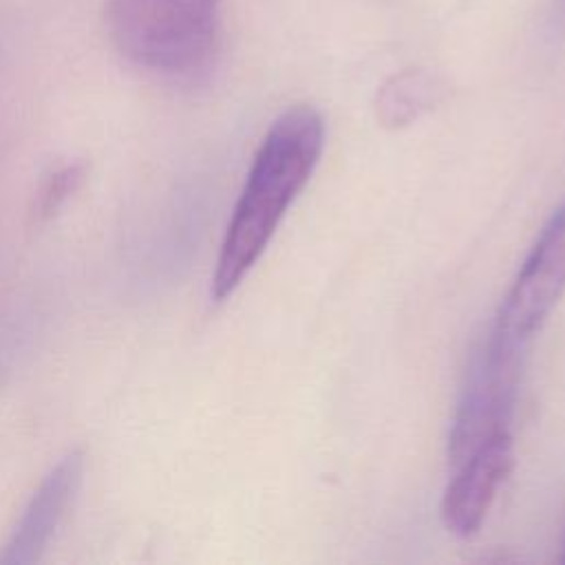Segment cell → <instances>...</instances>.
<instances>
[{
  "mask_svg": "<svg viewBox=\"0 0 565 565\" xmlns=\"http://www.w3.org/2000/svg\"><path fill=\"white\" fill-rule=\"evenodd\" d=\"M324 148V119L309 104L289 106L265 132L232 210L212 274L225 300L265 254L287 210L311 179Z\"/></svg>",
  "mask_w": 565,
  "mask_h": 565,
  "instance_id": "6da1fadb",
  "label": "cell"
},
{
  "mask_svg": "<svg viewBox=\"0 0 565 565\" xmlns=\"http://www.w3.org/2000/svg\"><path fill=\"white\" fill-rule=\"evenodd\" d=\"M223 0H108L115 49L150 73L192 82L214 66Z\"/></svg>",
  "mask_w": 565,
  "mask_h": 565,
  "instance_id": "7a4b0ae2",
  "label": "cell"
},
{
  "mask_svg": "<svg viewBox=\"0 0 565 565\" xmlns=\"http://www.w3.org/2000/svg\"><path fill=\"white\" fill-rule=\"evenodd\" d=\"M527 347L488 331L472 355L448 433V466L475 448L512 435Z\"/></svg>",
  "mask_w": 565,
  "mask_h": 565,
  "instance_id": "3957f363",
  "label": "cell"
},
{
  "mask_svg": "<svg viewBox=\"0 0 565 565\" xmlns=\"http://www.w3.org/2000/svg\"><path fill=\"white\" fill-rule=\"evenodd\" d=\"M565 294V201L541 227L527 256L523 258L490 333L527 347L543 327L556 302Z\"/></svg>",
  "mask_w": 565,
  "mask_h": 565,
  "instance_id": "277c9868",
  "label": "cell"
},
{
  "mask_svg": "<svg viewBox=\"0 0 565 565\" xmlns=\"http://www.w3.org/2000/svg\"><path fill=\"white\" fill-rule=\"evenodd\" d=\"M514 468V435L492 439L448 466L439 516L457 539L475 536Z\"/></svg>",
  "mask_w": 565,
  "mask_h": 565,
  "instance_id": "5b68a950",
  "label": "cell"
},
{
  "mask_svg": "<svg viewBox=\"0 0 565 565\" xmlns=\"http://www.w3.org/2000/svg\"><path fill=\"white\" fill-rule=\"evenodd\" d=\"M82 472L84 455L79 450L68 452L49 470L2 543V565H26L40 561L77 497Z\"/></svg>",
  "mask_w": 565,
  "mask_h": 565,
  "instance_id": "8992f818",
  "label": "cell"
},
{
  "mask_svg": "<svg viewBox=\"0 0 565 565\" xmlns=\"http://www.w3.org/2000/svg\"><path fill=\"white\" fill-rule=\"evenodd\" d=\"M439 99V84L433 75L419 68H408L382 84L377 90V119L386 128L413 124Z\"/></svg>",
  "mask_w": 565,
  "mask_h": 565,
  "instance_id": "52a82bcc",
  "label": "cell"
},
{
  "mask_svg": "<svg viewBox=\"0 0 565 565\" xmlns=\"http://www.w3.org/2000/svg\"><path fill=\"white\" fill-rule=\"evenodd\" d=\"M84 179V170L82 166L73 163V166H62L57 170H53L40 185L38 192V203L35 210L40 216H51L55 214V210L60 205H64L68 201V196L79 188Z\"/></svg>",
  "mask_w": 565,
  "mask_h": 565,
  "instance_id": "ba28073f",
  "label": "cell"
},
{
  "mask_svg": "<svg viewBox=\"0 0 565 565\" xmlns=\"http://www.w3.org/2000/svg\"><path fill=\"white\" fill-rule=\"evenodd\" d=\"M550 26L554 31L565 29V0H554V4L550 9Z\"/></svg>",
  "mask_w": 565,
  "mask_h": 565,
  "instance_id": "9c48e42d",
  "label": "cell"
},
{
  "mask_svg": "<svg viewBox=\"0 0 565 565\" xmlns=\"http://www.w3.org/2000/svg\"><path fill=\"white\" fill-rule=\"evenodd\" d=\"M563 563H565V539H563Z\"/></svg>",
  "mask_w": 565,
  "mask_h": 565,
  "instance_id": "30bf717a",
  "label": "cell"
}]
</instances>
